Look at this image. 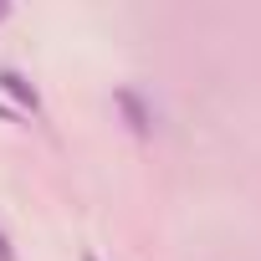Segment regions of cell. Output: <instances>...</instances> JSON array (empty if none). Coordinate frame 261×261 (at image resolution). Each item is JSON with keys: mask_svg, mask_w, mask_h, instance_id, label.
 <instances>
[{"mask_svg": "<svg viewBox=\"0 0 261 261\" xmlns=\"http://www.w3.org/2000/svg\"><path fill=\"white\" fill-rule=\"evenodd\" d=\"M0 261H21L16 246H11V236H6V225H0Z\"/></svg>", "mask_w": 261, "mask_h": 261, "instance_id": "3", "label": "cell"}, {"mask_svg": "<svg viewBox=\"0 0 261 261\" xmlns=\"http://www.w3.org/2000/svg\"><path fill=\"white\" fill-rule=\"evenodd\" d=\"M82 261H102V256H97V251H82Z\"/></svg>", "mask_w": 261, "mask_h": 261, "instance_id": "4", "label": "cell"}, {"mask_svg": "<svg viewBox=\"0 0 261 261\" xmlns=\"http://www.w3.org/2000/svg\"><path fill=\"white\" fill-rule=\"evenodd\" d=\"M113 108L123 113V123H128V134L134 139H154V128H159V113H154V102L134 87V82H123L118 92H113Z\"/></svg>", "mask_w": 261, "mask_h": 261, "instance_id": "1", "label": "cell"}, {"mask_svg": "<svg viewBox=\"0 0 261 261\" xmlns=\"http://www.w3.org/2000/svg\"><path fill=\"white\" fill-rule=\"evenodd\" d=\"M0 92H6V97H11L21 113H31V118L41 113V92L31 87V77H26L21 67H0Z\"/></svg>", "mask_w": 261, "mask_h": 261, "instance_id": "2", "label": "cell"}, {"mask_svg": "<svg viewBox=\"0 0 261 261\" xmlns=\"http://www.w3.org/2000/svg\"><path fill=\"white\" fill-rule=\"evenodd\" d=\"M6 16H11V6H6V0H0V21H6Z\"/></svg>", "mask_w": 261, "mask_h": 261, "instance_id": "5", "label": "cell"}]
</instances>
